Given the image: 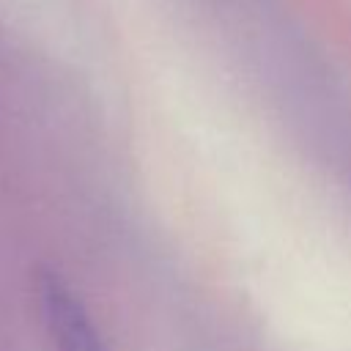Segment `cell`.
<instances>
[{"label": "cell", "mask_w": 351, "mask_h": 351, "mask_svg": "<svg viewBox=\"0 0 351 351\" xmlns=\"http://www.w3.org/2000/svg\"><path fill=\"white\" fill-rule=\"evenodd\" d=\"M36 304L52 351H107L80 293L52 269L36 274Z\"/></svg>", "instance_id": "1"}]
</instances>
